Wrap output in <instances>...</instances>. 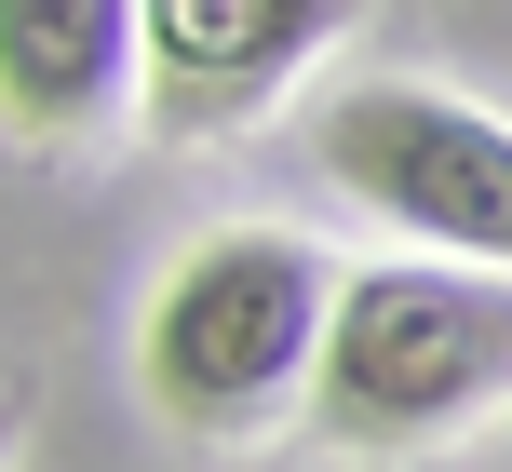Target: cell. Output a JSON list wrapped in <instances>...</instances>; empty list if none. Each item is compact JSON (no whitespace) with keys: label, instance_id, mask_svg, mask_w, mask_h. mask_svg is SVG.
<instances>
[{"label":"cell","instance_id":"obj_2","mask_svg":"<svg viewBox=\"0 0 512 472\" xmlns=\"http://www.w3.org/2000/svg\"><path fill=\"white\" fill-rule=\"evenodd\" d=\"M324 324H337V270L283 230H230V243H189L162 270L149 324H135V378L189 432H256L310 392Z\"/></svg>","mask_w":512,"mask_h":472},{"label":"cell","instance_id":"obj_4","mask_svg":"<svg viewBox=\"0 0 512 472\" xmlns=\"http://www.w3.org/2000/svg\"><path fill=\"white\" fill-rule=\"evenodd\" d=\"M337 14L351 0H135V27H149V122L162 135H243L337 41Z\"/></svg>","mask_w":512,"mask_h":472},{"label":"cell","instance_id":"obj_5","mask_svg":"<svg viewBox=\"0 0 512 472\" xmlns=\"http://www.w3.org/2000/svg\"><path fill=\"white\" fill-rule=\"evenodd\" d=\"M149 81L135 0H0V122L14 135H95Z\"/></svg>","mask_w":512,"mask_h":472},{"label":"cell","instance_id":"obj_3","mask_svg":"<svg viewBox=\"0 0 512 472\" xmlns=\"http://www.w3.org/2000/svg\"><path fill=\"white\" fill-rule=\"evenodd\" d=\"M310 162H324L364 216L418 230L432 257L512 270V122H486L472 95H432V81H351V95L310 108Z\"/></svg>","mask_w":512,"mask_h":472},{"label":"cell","instance_id":"obj_1","mask_svg":"<svg viewBox=\"0 0 512 472\" xmlns=\"http://www.w3.org/2000/svg\"><path fill=\"white\" fill-rule=\"evenodd\" d=\"M512 392V270L472 257H378L337 284L310 432L324 446H432Z\"/></svg>","mask_w":512,"mask_h":472},{"label":"cell","instance_id":"obj_6","mask_svg":"<svg viewBox=\"0 0 512 472\" xmlns=\"http://www.w3.org/2000/svg\"><path fill=\"white\" fill-rule=\"evenodd\" d=\"M0 459H14V392H0Z\"/></svg>","mask_w":512,"mask_h":472}]
</instances>
